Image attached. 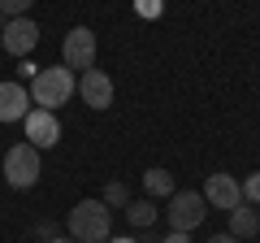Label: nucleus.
Masks as SVG:
<instances>
[{
    "mask_svg": "<svg viewBox=\"0 0 260 243\" xmlns=\"http://www.w3.org/2000/svg\"><path fill=\"white\" fill-rule=\"evenodd\" d=\"M208 200L200 196V191H174V196H169V208H165V217H169V230H186L191 234L195 226L204 222L208 217Z\"/></svg>",
    "mask_w": 260,
    "mask_h": 243,
    "instance_id": "obj_4",
    "label": "nucleus"
},
{
    "mask_svg": "<svg viewBox=\"0 0 260 243\" xmlns=\"http://www.w3.org/2000/svg\"><path fill=\"white\" fill-rule=\"evenodd\" d=\"M30 113V87L22 78L0 83V122H22Z\"/></svg>",
    "mask_w": 260,
    "mask_h": 243,
    "instance_id": "obj_9",
    "label": "nucleus"
},
{
    "mask_svg": "<svg viewBox=\"0 0 260 243\" xmlns=\"http://www.w3.org/2000/svg\"><path fill=\"white\" fill-rule=\"evenodd\" d=\"M74 92H78V78H74L70 66H48V70H39L30 78V104L35 109H48V113H56Z\"/></svg>",
    "mask_w": 260,
    "mask_h": 243,
    "instance_id": "obj_2",
    "label": "nucleus"
},
{
    "mask_svg": "<svg viewBox=\"0 0 260 243\" xmlns=\"http://www.w3.org/2000/svg\"><path fill=\"white\" fill-rule=\"evenodd\" d=\"M22 122H26V143H35V148H52V143H61V122H56V113L30 109Z\"/></svg>",
    "mask_w": 260,
    "mask_h": 243,
    "instance_id": "obj_8",
    "label": "nucleus"
},
{
    "mask_svg": "<svg viewBox=\"0 0 260 243\" xmlns=\"http://www.w3.org/2000/svg\"><path fill=\"white\" fill-rule=\"evenodd\" d=\"M65 230H70V239H74V243H109V234H113L109 204H104V200H78V204L70 208Z\"/></svg>",
    "mask_w": 260,
    "mask_h": 243,
    "instance_id": "obj_1",
    "label": "nucleus"
},
{
    "mask_svg": "<svg viewBox=\"0 0 260 243\" xmlns=\"http://www.w3.org/2000/svg\"><path fill=\"white\" fill-rule=\"evenodd\" d=\"M104 204L109 208H130V187L126 183H109L104 187Z\"/></svg>",
    "mask_w": 260,
    "mask_h": 243,
    "instance_id": "obj_14",
    "label": "nucleus"
},
{
    "mask_svg": "<svg viewBox=\"0 0 260 243\" xmlns=\"http://www.w3.org/2000/svg\"><path fill=\"white\" fill-rule=\"evenodd\" d=\"M56 234H61V226H56V222H39L35 226V239H44V243H52Z\"/></svg>",
    "mask_w": 260,
    "mask_h": 243,
    "instance_id": "obj_17",
    "label": "nucleus"
},
{
    "mask_svg": "<svg viewBox=\"0 0 260 243\" xmlns=\"http://www.w3.org/2000/svg\"><path fill=\"white\" fill-rule=\"evenodd\" d=\"M230 234H234V239H256V234H260V213L247 204V200L230 213Z\"/></svg>",
    "mask_w": 260,
    "mask_h": 243,
    "instance_id": "obj_11",
    "label": "nucleus"
},
{
    "mask_svg": "<svg viewBox=\"0 0 260 243\" xmlns=\"http://www.w3.org/2000/svg\"><path fill=\"white\" fill-rule=\"evenodd\" d=\"M243 200H247V204H260V174L243 178Z\"/></svg>",
    "mask_w": 260,
    "mask_h": 243,
    "instance_id": "obj_16",
    "label": "nucleus"
},
{
    "mask_svg": "<svg viewBox=\"0 0 260 243\" xmlns=\"http://www.w3.org/2000/svg\"><path fill=\"white\" fill-rule=\"evenodd\" d=\"M78 96H83V104H91V109H109L113 104V78L104 74V70H83V74H78Z\"/></svg>",
    "mask_w": 260,
    "mask_h": 243,
    "instance_id": "obj_10",
    "label": "nucleus"
},
{
    "mask_svg": "<svg viewBox=\"0 0 260 243\" xmlns=\"http://www.w3.org/2000/svg\"><path fill=\"white\" fill-rule=\"evenodd\" d=\"M126 217H130V226H135V230H148V226H156V200H130Z\"/></svg>",
    "mask_w": 260,
    "mask_h": 243,
    "instance_id": "obj_13",
    "label": "nucleus"
},
{
    "mask_svg": "<svg viewBox=\"0 0 260 243\" xmlns=\"http://www.w3.org/2000/svg\"><path fill=\"white\" fill-rule=\"evenodd\" d=\"M165 243H191V234H186V230H169Z\"/></svg>",
    "mask_w": 260,
    "mask_h": 243,
    "instance_id": "obj_20",
    "label": "nucleus"
},
{
    "mask_svg": "<svg viewBox=\"0 0 260 243\" xmlns=\"http://www.w3.org/2000/svg\"><path fill=\"white\" fill-rule=\"evenodd\" d=\"M208 243H239V239H234V234H213Z\"/></svg>",
    "mask_w": 260,
    "mask_h": 243,
    "instance_id": "obj_21",
    "label": "nucleus"
},
{
    "mask_svg": "<svg viewBox=\"0 0 260 243\" xmlns=\"http://www.w3.org/2000/svg\"><path fill=\"white\" fill-rule=\"evenodd\" d=\"M18 74H22V78H26V83H30V78L39 74V66H30V56H26V61H22V66H18Z\"/></svg>",
    "mask_w": 260,
    "mask_h": 243,
    "instance_id": "obj_19",
    "label": "nucleus"
},
{
    "mask_svg": "<svg viewBox=\"0 0 260 243\" xmlns=\"http://www.w3.org/2000/svg\"><path fill=\"white\" fill-rule=\"evenodd\" d=\"M0 44H5V52H13L18 61H26V56L35 52V44H39V26L30 18H9L5 31H0Z\"/></svg>",
    "mask_w": 260,
    "mask_h": 243,
    "instance_id": "obj_6",
    "label": "nucleus"
},
{
    "mask_svg": "<svg viewBox=\"0 0 260 243\" xmlns=\"http://www.w3.org/2000/svg\"><path fill=\"white\" fill-rule=\"evenodd\" d=\"M5 22H9V18H5V13H0V31H5Z\"/></svg>",
    "mask_w": 260,
    "mask_h": 243,
    "instance_id": "obj_24",
    "label": "nucleus"
},
{
    "mask_svg": "<svg viewBox=\"0 0 260 243\" xmlns=\"http://www.w3.org/2000/svg\"><path fill=\"white\" fill-rule=\"evenodd\" d=\"M143 191H148V200H160V196H174V174L169 169H148L143 174Z\"/></svg>",
    "mask_w": 260,
    "mask_h": 243,
    "instance_id": "obj_12",
    "label": "nucleus"
},
{
    "mask_svg": "<svg viewBox=\"0 0 260 243\" xmlns=\"http://www.w3.org/2000/svg\"><path fill=\"white\" fill-rule=\"evenodd\" d=\"M30 5L35 0H0V13L5 18H30Z\"/></svg>",
    "mask_w": 260,
    "mask_h": 243,
    "instance_id": "obj_15",
    "label": "nucleus"
},
{
    "mask_svg": "<svg viewBox=\"0 0 260 243\" xmlns=\"http://www.w3.org/2000/svg\"><path fill=\"white\" fill-rule=\"evenodd\" d=\"M109 243H135V239H130V234H126V239H109Z\"/></svg>",
    "mask_w": 260,
    "mask_h": 243,
    "instance_id": "obj_23",
    "label": "nucleus"
},
{
    "mask_svg": "<svg viewBox=\"0 0 260 243\" xmlns=\"http://www.w3.org/2000/svg\"><path fill=\"white\" fill-rule=\"evenodd\" d=\"M52 243H74V239H70V234H56V239Z\"/></svg>",
    "mask_w": 260,
    "mask_h": 243,
    "instance_id": "obj_22",
    "label": "nucleus"
},
{
    "mask_svg": "<svg viewBox=\"0 0 260 243\" xmlns=\"http://www.w3.org/2000/svg\"><path fill=\"white\" fill-rule=\"evenodd\" d=\"M139 13H143V18H156V13H160V0H139Z\"/></svg>",
    "mask_w": 260,
    "mask_h": 243,
    "instance_id": "obj_18",
    "label": "nucleus"
},
{
    "mask_svg": "<svg viewBox=\"0 0 260 243\" xmlns=\"http://www.w3.org/2000/svg\"><path fill=\"white\" fill-rule=\"evenodd\" d=\"M39 174H44V161H39V148L35 143H13L9 152H5V183L18 191H30L39 183Z\"/></svg>",
    "mask_w": 260,
    "mask_h": 243,
    "instance_id": "obj_3",
    "label": "nucleus"
},
{
    "mask_svg": "<svg viewBox=\"0 0 260 243\" xmlns=\"http://www.w3.org/2000/svg\"><path fill=\"white\" fill-rule=\"evenodd\" d=\"M204 200L213 208H225V213H234V208L243 204V183L234 174H208L204 183Z\"/></svg>",
    "mask_w": 260,
    "mask_h": 243,
    "instance_id": "obj_7",
    "label": "nucleus"
},
{
    "mask_svg": "<svg viewBox=\"0 0 260 243\" xmlns=\"http://www.w3.org/2000/svg\"><path fill=\"white\" fill-rule=\"evenodd\" d=\"M61 66H70V70H95V31L91 26H74L70 35H65V44H61Z\"/></svg>",
    "mask_w": 260,
    "mask_h": 243,
    "instance_id": "obj_5",
    "label": "nucleus"
}]
</instances>
